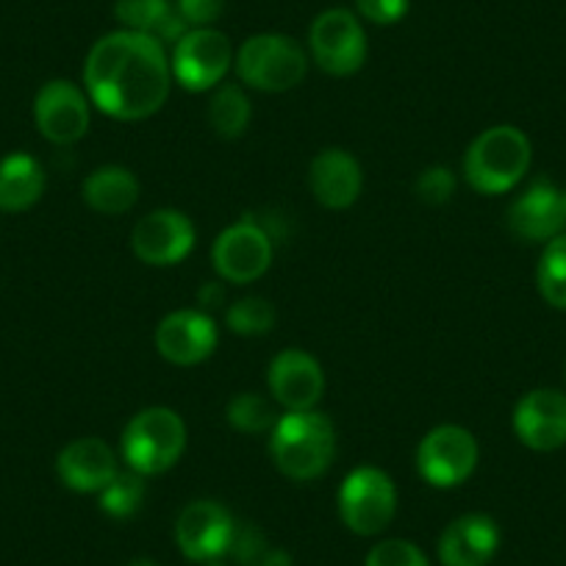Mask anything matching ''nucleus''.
<instances>
[{
  "instance_id": "1",
  "label": "nucleus",
  "mask_w": 566,
  "mask_h": 566,
  "mask_svg": "<svg viewBox=\"0 0 566 566\" xmlns=\"http://www.w3.org/2000/svg\"><path fill=\"white\" fill-rule=\"evenodd\" d=\"M86 97L114 119H145L167 103L172 67L165 45L139 31H114L84 62Z\"/></svg>"
},
{
  "instance_id": "2",
  "label": "nucleus",
  "mask_w": 566,
  "mask_h": 566,
  "mask_svg": "<svg viewBox=\"0 0 566 566\" xmlns=\"http://www.w3.org/2000/svg\"><path fill=\"white\" fill-rule=\"evenodd\" d=\"M270 455L292 481H317L336 455L334 422L319 411H286L272 428Z\"/></svg>"
},
{
  "instance_id": "3",
  "label": "nucleus",
  "mask_w": 566,
  "mask_h": 566,
  "mask_svg": "<svg viewBox=\"0 0 566 566\" xmlns=\"http://www.w3.org/2000/svg\"><path fill=\"white\" fill-rule=\"evenodd\" d=\"M531 139L516 125H494L475 136L464 156V178L475 192H511L531 170Z\"/></svg>"
},
{
  "instance_id": "4",
  "label": "nucleus",
  "mask_w": 566,
  "mask_h": 566,
  "mask_svg": "<svg viewBox=\"0 0 566 566\" xmlns=\"http://www.w3.org/2000/svg\"><path fill=\"white\" fill-rule=\"evenodd\" d=\"M187 448V424L172 408L154 406L136 413L123 431V459L139 475H161Z\"/></svg>"
},
{
  "instance_id": "5",
  "label": "nucleus",
  "mask_w": 566,
  "mask_h": 566,
  "mask_svg": "<svg viewBox=\"0 0 566 566\" xmlns=\"http://www.w3.org/2000/svg\"><path fill=\"white\" fill-rule=\"evenodd\" d=\"M306 51L292 36L255 34L237 53L242 84L259 92H290L306 78Z\"/></svg>"
},
{
  "instance_id": "6",
  "label": "nucleus",
  "mask_w": 566,
  "mask_h": 566,
  "mask_svg": "<svg viewBox=\"0 0 566 566\" xmlns=\"http://www.w3.org/2000/svg\"><path fill=\"white\" fill-rule=\"evenodd\" d=\"M397 514V489L378 467H358L342 481L339 516L356 536H378Z\"/></svg>"
},
{
  "instance_id": "7",
  "label": "nucleus",
  "mask_w": 566,
  "mask_h": 566,
  "mask_svg": "<svg viewBox=\"0 0 566 566\" xmlns=\"http://www.w3.org/2000/svg\"><path fill=\"white\" fill-rule=\"evenodd\" d=\"M308 48L323 73L345 78L367 62V34L350 9H325L308 31Z\"/></svg>"
},
{
  "instance_id": "8",
  "label": "nucleus",
  "mask_w": 566,
  "mask_h": 566,
  "mask_svg": "<svg viewBox=\"0 0 566 566\" xmlns=\"http://www.w3.org/2000/svg\"><path fill=\"white\" fill-rule=\"evenodd\" d=\"M478 442L461 424H439L417 448V470L437 489L461 486L478 467Z\"/></svg>"
},
{
  "instance_id": "9",
  "label": "nucleus",
  "mask_w": 566,
  "mask_h": 566,
  "mask_svg": "<svg viewBox=\"0 0 566 566\" xmlns=\"http://www.w3.org/2000/svg\"><path fill=\"white\" fill-rule=\"evenodd\" d=\"M233 48L217 29H189L172 45V78L189 92L214 90L231 70Z\"/></svg>"
},
{
  "instance_id": "10",
  "label": "nucleus",
  "mask_w": 566,
  "mask_h": 566,
  "mask_svg": "<svg viewBox=\"0 0 566 566\" xmlns=\"http://www.w3.org/2000/svg\"><path fill=\"white\" fill-rule=\"evenodd\" d=\"M237 520L217 500H195L176 522V542L184 558L195 564H211L231 553Z\"/></svg>"
},
{
  "instance_id": "11",
  "label": "nucleus",
  "mask_w": 566,
  "mask_h": 566,
  "mask_svg": "<svg viewBox=\"0 0 566 566\" xmlns=\"http://www.w3.org/2000/svg\"><path fill=\"white\" fill-rule=\"evenodd\" d=\"M211 261L222 281L253 283L272 264L270 233L253 217H244L217 237L214 248H211Z\"/></svg>"
},
{
  "instance_id": "12",
  "label": "nucleus",
  "mask_w": 566,
  "mask_h": 566,
  "mask_svg": "<svg viewBox=\"0 0 566 566\" xmlns=\"http://www.w3.org/2000/svg\"><path fill=\"white\" fill-rule=\"evenodd\" d=\"M136 259L150 266L181 264L195 248V226L184 211L159 209L142 217L130 233Z\"/></svg>"
},
{
  "instance_id": "13",
  "label": "nucleus",
  "mask_w": 566,
  "mask_h": 566,
  "mask_svg": "<svg viewBox=\"0 0 566 566\" xmlns=\"http://www.w3.org/2000/svg\"><path fill=\"white\" fill-rule=\"evenodd\" d=\"M40 134L53 145H75L90 130V97L70 81H48L34 101Z\"/></svg>"
},
{
  "instance_id": "14",
  "label": "nucleus",
  "mask_w": 566,
  "mask_h": 566,
  "mask_svg": "<svg viewBox=\"0 0 566 566\" xmlns=\"http://www.w3.org/2000/svg\"><path fill=\"white\" fill-rule=\"evenodd\" d=\"M514 433L525 448L553 453L566 444V395L558 389H533L516 402Z\"/></svg>"
},
{
  "instance_id": "15",
  "label": "nucleus",
  "mask_w": 566,
  "mask_h": 566,
  "mask_svg": "<svg viewBox=\"0 0 566 566\" xmlns=\"http://www.w3.org/2000/svg\"><path fill=\"white\" fill-rule=\"evenodd\" d=\"M266 384H270L272 397L281 402L286 411H314L325 391V373L314 356L306 350H290L277 353L266 373Z\"/></svg>"
},
{
  "instance_id": "16",
  "label": "nucleus",
  "mask_w": 566,
  "mask_h": 566,
  "mask_svg": "<svg viewBox=\"0 0 566 566\" xmlns=\"http://www.w3.org/2000/svg\"><path fill=\"white\" fill-rule=\"evenodd\" d=\"M214 319L198 308H181L167 314L156 328V350L176 367H192L206 361L217 347Z\"/></svg>"
},
{
  "instance_id": "17",
  "label": "nucleus",
  "mask_w": 566,
  "mask_h": 566,
  "mask_svg": "<svg viewBox=\"0 0 566 566\" xmlns=\"http://www.w3.org/2000/svg\"><path fill=\"white\" fill-rule=\"evenodd\" d=\"M509 228L522 242H549L558 233H564L566 209L564 195L555 189V184L533 181L509 209Z\"/></svg>"
},
{
  "instance_id": "18",
  "label": "nucleus",
  "mask_w": 566,
  "mask_h": 566,
  "mask_svg": "<svg viewBox=\"0 0 566 566\" xmlns=\"http://www.w3.org/2000/svg\"><path fill=\"white\" fill-rule=\"evenodd\" d=\"M500 549V525L489 514H464L439 536L442 566H489Z\"/></svg>"
},
{
  "instance_id": "19",
  "label": "nucleus",
  "mask_w": 566,
  "mask_h": 566,
  "mask_svg": "<svg viewBox=\"0 0 566 566\" xmlns=\"http://www.w3.org/2000/svg\"><path fill=\"white\" fill-rule=\"evenodd\" d=\"M56 472L62 483L81 494H101L117 475V455L95 437L75 439L59 453Z\"/></svg>"
},
{
  "instance_id": "20",
  "label": "nucleus",
  "mask_w": 566,
  "mask_h": 566,
  "mask_svg": "<svg viewBox=\"0 0 566 566\" xmlns=\"http://www.w3.org/2000/svg\"><path fill=\"white\" fill-rule=\"evenodd\" d=\"M308 187L325 209H347L358 200L364 187L361 167L356 156H350L342 148H325L314 156L308 167Z\"/></svg>"
},
{
  "instance_id": "21",
  "label": "nucleus",
  "mask_w": 566,
  "mask_h": 566,
  "mask_svg": "<svg viewBox=\"0 0 566 566\" xmlns=\"http://www.w3.org/2000/svg\"><path fill=\"white\" fill-rule=\"evenodd\" d=\"M114 14L128 31L154 36L161 45H176L189 31L170 0H117Z\"/></svg>"
},
{
  "instance_id": "22",
  "label": "nucleus",
  "mask_w": 566,
  "mask_h": 566,
  "mask_svg": "<svg viewBox=\"0 0 566 566\" xmlns=\"http://www.w3.org/2000/svg\"><path fill=\"white\" fill-rule=\"evenodd\" d=\"M81 195L97 214L119 217L134 209L136 200H139V181L128 167L106 165L86 176Z\"/></svg>"
},
{
  "instance_id": "23",
  "label": "nucleus",
  "mask_w": 566,
  "mask_h": 566,
  "mask_svg": "<svg viewBox=\"0 0 566 566\" xmlns=\"http://www.w3.org/2000/svg\"><path fill=\"white\" fill-rule=\"evenodd\" d=\"M45 192V170L29 154L0 159V211H25Z\"/></svg>"
},
{
  "instance_id": "24",
  "label": "nucleus",
  "mask_w": 566,
  "mask_h": 566,
  "mask_svg": "<svg viewBox=\"0 0 566 566\" xmlns=\"http://www.w3.org/2000/svg\"><path fill=\"white\" fill-rule=\"evenodd\" d=\"M209 123L222 139H237L250 125V101L242 86L222 84L209 103Z\"/></svg>"
},
{
  "instance_id": "25",
  "label": "nucleus",
  "mask_w": 566,
  "mask_h": 566,
  "mask_svg": "<svg viewBox=\"0 0 566 566\" xmlns=\"http://www.w3.org/2000/svg\"><path fill=\"white\" fill-rule=\"evenodd\" d=\"M536 286L549 306L566 312V233H558L544 244L536 270Z\"/></svg>"
},
{
  "instance_id": "26",
  "label": "nucleus",
  "mask_w": 566,
  "mask_h": 566,
  "mask_svg": "<svg viewBox=\"0 0 566 566\" xmlns=\"http://www.w3.org/2000/svg\"><path fill=\"white\" fill-rule=\"evenodd\" d=\"M145 497H148L145 475H139L134 470L117 472L114 481L101 492V509L112 520H130V516L139 514Z\"/></svg>"
},
{
  "instance_id": "27",
  "label": "nucleus",
  "mask_w": 566,
  "mask_h": 566,
  "mask_svg": "<svg viewBox=\"0 0 566 566\" xmlns=\"http://www.w3.org/2000/svg\"><path fill=\"white\" fill-rule=\"evenodd\" d=\"M228 422H231L233 431L255 437V433L272 431L277 417L266 397L255 395V391H242V395H237L228 402Z\"/></svg>"
},
{
  "instance_id": "28",
  "label": "nucleus",
  "mask_w": 566,
  "mask_h": 566,
  "mask_svg": "<svg viewBox=\"0 0 566 566\" xmlns=\"http://www.w3.org/2000/svg\"><path fill=\"white\" fill-rule=\"evenodd\" d=\"M226 323L239 336H264L275 325V308L264 297H242L228 308Z\"/></svg>"
},
{
  "instance_id": "29",
  "label": "nucleus",
  "mask_w": 566,
  "mask_h": 566,
  "mask_svg": "<svg viewBox=\"0 0 566 566\" xmlns=\"http://www.w3.org/2000/svg\"><path fill=\"white\" fill-rule=\"evenodd\" d=\"M364 566H431V560L408 538H384L369 549Z\"/></svg>"
},
{
  "instance_id": "30",
  "label": "nucleus",
  "mask_w": 566,
  "mask_h": 566,
  "mask_svg": "<svg viewBox=\"0 0 566 566\" xmlns=\"http://www.w3.org/2000/svg\"><path fill=\"white\" fill-rule=\"evenodd\" d=\"M413 192L422 203L428 206H444L455 192V176L448 167H428V170L419 172L417 184H413Z\"/></svg>"
},
{
  "instance_id": "31",
  "label": "nucleus",
  "mask_w": 566,
  "mask_h": 566,
  "mask_svg": "<svg viewBox=\"0 0 566 566\" xmlns=\"http://www.w3.org/2000/svg\"><path fill=\"white\" fill-rule=\"evenodd\" d=\"M272 553V547L266 544L264 533L253 525H239L237 522V533H233V544H231V555L239 560L242 566H264L266 555Z\"/></svg>"
},
{
  "instance_id": "32",
  "label": "nucleus",
  "mask_w": 566,
  "mask_h": 566,
  "mask_svg": "<svg viewBox=\"0 0 566 566\" xmlns=\"http://www.w3.org/2000/svg\"><path fill=\"white\" fill-rule=\"evenodd\" d=\"M176 9L189 29H209L226 12V0H176Z\"/></svg>"
},
{
  "instance_id": "33",
  "label": "nucleus",
  "mask_w": 566,
  "mask_h": 566,
  "mask_svg": "<svg viewBox=\"0 0 566 566\" xmlns=\"http://www.w3.org/2000/svg\"><path fill=\"white\" fill-rule=\"evenodd\" d=\"M411 0H356V9L373 25H395L408 14Z\"/></svg>"
},
{
  "instance_id": "34",
  "label": "nucleus",
  "mask_w": 566,
  "mask_h": 566,
  "mask_svg": "<svg viewBox=\"0 0 566 566\" xmlns=\"http://www.w3.org/2000/svg\"><path fill=\"white\" fill-rule=\"evenodd\" d=\"M200 306H206V308H214V306H220L222 303V286L220 283H206L203 290H200Z\"/></svg>"
},
{
  "instance_id": "35",
  "label": "nucleus",
  "mask_w": 566,
  "mask_h": 566,
  "mask_svg": "<svg viewBox=\"0 0 566 566\" xmlns=\"http://www.w3.org/2000/svg\"><path fill=\"white\" fill-rule=\"evenodd\" d=\"M125 566H159V564H156L154 558H134V560H128Z\"/></svg>"
},
{
  "instance_id": "36",
  "label": "nucleus",
  "mask_w": 566,
  "mask_h": 566,
  "mask_svg": "<svg viewBox=\"0 0 566 566\" xmlns=\"http://www.w3.org/2000/svg\"><path fill=\"white\" fill-rule=\"evenodd\" d=\"M206 566H222V564H217V560H211V564H206Z\"/></svg>"
},
{
  "instance_id": "37",
  "label": "nucleus",
  "mask_w": 566,
  "mask_h": 566,
  "mask_svg": "<svg viewBox=\"0 0 566 566\" xmlns=\"http://www.w3.org/2000/svg\"><path fill=\"white\" fill-rule=\"evenodd\" d=\"M564 209H566V192H564Z\"/></svg>"
}]
</instances>
